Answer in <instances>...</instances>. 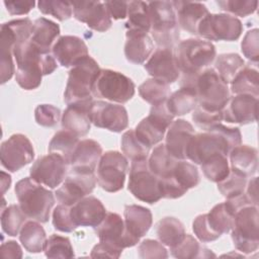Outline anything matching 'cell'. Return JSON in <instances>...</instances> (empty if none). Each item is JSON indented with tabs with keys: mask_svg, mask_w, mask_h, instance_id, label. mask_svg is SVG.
<instances>
[{
	"mask_svg": "<svg viewBox=\"0 0 259 259\" xmlns=\"http://www.w3.org/2000/svg\"><path fill=\"white\" fill-rule=\"evenodd\" d=\"M90 118L95 126L113 133H121L128 125V115L124 106L101 100L93 102Z\"/></svg>",
	"mask_w": 259,
	"mask_h": 259,
	"instance_id": "2e32d148",
	"label": "cell"
},
{
	"mask_svg": "<svg viewBox=\"0 0 259 259\" xmlns=\"http://www.w3.org/2000/svg\"><path fill=\"white\" fill-rule=\"evenodd\" d=\"M192 230L197 239L202 243H208L218 240V238L212 234L206 224L205 213L199 214L194 219L192 224Z\"/></svg>",
	"mask_w": 259,
	"mask_h": 259,
	"instance_id": "680465c9",
	"label": "cell"
},
{
	"mask_svg": "<svg viewBox=\"0 0 259 259\" xmlns=\"http://www.w3.org/2000/svg\"><path fill=\"white\" fill-rule=\"evenodd\" d=\"M203 175L211 182H220L226 178L230 172L227 156L217 154L206 159L200 164Z\"/></svg>",
	"mask_w": 259,
	"mask_h": 259,
	"instance_id": "bcb514c9",
	"label": "cell"
},
{
	"mask_svg": "<svg viewBox=\"0 0 259 259\" xmlns=\"http://www.w3.org/2000/svg\"><path fill=\"white\" fill-rule=\"evenodd\" d=\"M174 56L183 77H194L208 68L217 56V51L208 40L187 38L177 45Z\"/></svg>",
	"mask_w": 259,
	"mask_h": 259,
	"instance_id": "8992f818",
	"label": "cell"
},
{
	"mask_svg": "<svg viewBox=\"0 0 259 259\" xmlns=\"http://www.w3.org/2000/svg\"><path fill=\"white\" fill-rule=\"evenodd\" d=\"M0 158L5 169L16 172L32 162L34 158L33 146L26 136L14 134L1 144Z\"/></svg>",
	"mask_w": 259,
	"mask_h": 259,
	"instance_id": "5bb4252c",
	"label": "cell"
},
{
	"mask_svg": "<svg viewBox=\"0 0 259 259\" xmlns=\"http://www.w3.org/2000/svg\"><path fill=\"white\" fill-rule=\"evenodd\" d=\"M59 35V24L48 18L39 17L33 21L30 42L42 54H50Z\"/></svg>",
	"mask_w": 259,
	"mask_h": 259,
	"instance_id": "f546056e",
	"label": "cell"
},
{
	"mask_svg": "<svg viewBox=\"0 0 259 259\" xmlns=\"http://www.w3.org/2000/svg\"><path fill=\"white\" fill-rule=\"evenodd\" d=\"M192 119L195 122V124L204 130L207 131L211 126L221 123L223 118V110L222 111H210L207 109L202 108L199 105H196V107L193 110L192 113Z\"/></svg>",
	"mask_w": 259,
	"mask_h": 259,
	"instance_id": "11a10c76",
	"label": "cell"
},
{
	"mask_svg": "<svg viewBox=\"0 0 259 259\" xmlns=\"http://www.w3.org/2000/svg\"><path fill=\"white\" fill-rule=\"evenodd\" d=\"M53 226L63 233H71L77 229L71 217V206L59 204L53 210Z\"/></svg>",
	"mask_w": 259,
	"mask_h": 259,
	"instance_id": "f5cc1de1",
	"label": "cell"
},
{
	"mask_svg": "<svg viewBox=\"0 0 259 259\" xmlns=\"http://www.w3.org/2000/svg\"><path fill=\"white\" fill-rule=\"evenodd\" d=\"M96 177L94 174L73 173L69 175L61 187L56 190L57 200L64 205L72 206L80 199L89 195L95 185Z\"/></svg>",
	"mask_w": 259,
	"mask_h": 259,
	"instance_id": "ac0fdd59",
	"label": "cell"
},
{
	"mask_svg": "<svg viewBox=\"0 0 259 259\" xmlns=\"http://www.w3.org/2000/svg\"><path fill=\"white\" fill-rule=\"evenodd\" d=\"M246 194L247 196L250 198V200L252 201V203L257 206L258 205V189H257V177H253L246 186Z\"/></svg>",
	"mask_w": 259,
	"mask_h": 259,
	"instance_id": "e7e4bbea",
	"label": "cell"
},
{
	"mask_svg": "<svg viewBox=\"0 0 259 259\" xmlns=\"http://www.w3.org/2000/svg\"><path fill=\"white\" fill-rule=\"evenodd\" d=\"M181 87H191L197 97V105L210 111H222L230 99V90L212 68L194 77H182Z\"/></svg>",
	"mask_w": 259,
	"mask_h": 259,
	"instance_id": "3957f363",
	"label": "cell"
},
{
	"mask_svg": "<svg viewBox=\"0 0 259 259\" xmlns=\"http://www.w3.org/2000/svg\"><path fill=\"white\" fill-rule=\"evenodd\" d=\"M74 17L86 23L88 27L98 32H104L111 27V17L108 13L105 2L101 1H81L74 2Z\"/></svg>",
	"mask_w": 259,
	"mask_h": 259,
	"instance_id": "d6986e66",
	"label": "cell"
},
{
	"mask_svg": "<svg viewBox=\"0 0 259 259\" xmlns=\"http://www.w3.org/2000/svg\"><path fill=\"white\" fill-rule=\"evenodd\" d=\"M145 69L154 79L167 84L175 82L180 75L174 51L167 48H158L146 62Z\"/></svg>",
	"mask_w": 259,
	"mask_h": 259,
	"instance_id": "ffe728a7",
	"label": "cell"
},
{
	"mask_svg": "<svg viewBox=\"0 0 259 259\" xmlns=\"http://www.w3.org/2000/svg\"><path fill=\"white\" fill-rule=\"evenodd\" d=\"M44 252L48 258H73L75 256L71 241L67 237L59 235H51L47 239Z\"/></svg>",
	"mask_w": 259,
	"mask_h": 259,
	"instance_id": "c3c4849f",
	"label": "cell"
},
{
	"mask_svg": "<svg viewBox=\"0 0 259 259\" xmlns=\"http://www.w3.org/2000/svg\"><path fill=\"white\" fill-rule=\"evenodd\" d=\"M127 189L136 198L150 204L162 198L160 178L150 170L147 159L132 162Z\"/></svg>",
	"mask_w": 259,
	"mask_h": 259,
	"instance_id": "30bf717a",
	"label": "cell"
},
{
	"mask_svg": "<svg viewBox=\"0 0 259 259\" xmlns=\"http://www.w3.org/2000/svg\"><path fill=\"white\" fill-rule=\"evenodd\" d=\"M156 235L159 241L169 247H175L185 237V229L183 224L174 217H165L156 225Z\"/></svg>",
	"mask_w": 259,
	"mask_h": 259,
	"instance_id": "d6a6232c",
	"label": "cell"
},
{
	"mask_svg": "<svg viewBox=\"0 0 259 259\" xmlns=\"http://www.w3.org/2000/svg\"><path fill=\"white\" fill-rule=\"evenodd\" d=\"M178 25L187 32L198 35V26L209 14L206 6L200 2L173 1Z\"/></svg>",
	"mask_w": 259,
	"mask_h": 259,
	"instance_id": "484cf974",
	"label": "cell"
},
{
	"mask_svg": "<svg viewBox=\"0 0 259 259\" xmlns=\"http://www.w3.org/2000/svg\"><path fill=\"white\" fill-rule=\"evenodd\" d=\"M102 156V147L91 139L78 143L70 161L71 172L81 174H94L97 164Z\"/></svg>",
	"mask_w": 259,
	"mask_h": 259,
	"instance_id": "7402d4cb",
	"label": "cell"
},
{
	"mask_svg": "<svg viewBox=\"0 0 259 259\" xmlns=\"http://www.w3.org/2000/svg\"><path fill=\"white\" fill-rule=\"evenodd\" d=\"M99 72L98 63L90 56L83 58L74 65L69 71L64 92L66 104L91 106L94 102L92 88Z\"/></svg>",
	"mask_w": 259,
	"mask_h": 259,
	"instance_id": "277c9868",
	"label": "cell"
},
{
	"mask_svg": "<svg viewBox=\"0 0 259 259\" xmlns=\"http://www.w3.org/2000/svg\"><path fill=\"white\" fill-rule=\"evenodd\" d=\"M108 13L111 18L123 19L127 16V2L126 1H106Z\"/></svg>",
	"mask_w": 259,
	"mask_h": 259,
	"instance_id": "6125c7cd",
	"label": "cell"
},
{
	"mask_svg": "<svg viewBox=\"0 0 259 259\" xmlns=\"http://www.w3.org/2000/svg\"><path fill=\"white\" fill-rule=\"evenodd\" d=\"M1 175H2V193L4 194L6 189L10 187V184H11V177L9 174L5 173V172H1Z\"/></svg>",
	"mask_w": 259,
	"mask_h": 259,
	"instance_id": "03108f58",
	"label": "cell"
},
{
	"mask_svg": "<svg viewBox=\"0 0 259 259\" xmlns=\"http://www.w3.org/2000/svg\"><path fill=\"white\" fill-rule=\"evenodd\" d=\"M120 147L124 156L132 162L147 159L151 149L138 139L135 130H128L122 135Z\"/></svg>",
	"mask_w": 259,
	"mask_h": 259,
	"instance_id": "f6af8a7d",
	"label": "cell"
},
{
	"mask_svg": "<svg viewBox=\"0 0 259 259\" xmlns=\"http://www.w3.org/2000/svg\"><path fill=\"white\" fill-rule=\"evenodd\" d=\"M241 143L242 135L239 127L218 123L204 133L195 134L191 138L186 151V159L200 165L217 154L228 157L230 152Z\"/></svg>",
	"mask_w": 259,
	"mask_h": 259,
	"instance_id": "7a4b0ae2",
	"label": "cell"
},
{
	"mask_svg": "<svg viewBox=\"0 0 259 259\" xmlns=\"http://www.w3.org/2000/svg\"><path fill=\"white\" fill-rule=\"evenodd\" d=\"M241 51L243 55L252 62H258L259 59V30L250 29L246 32L242 42Z\"/></svg>",
	"mask_w": 259,
	"mask_h": 259,
	"instance_id": "9f6ffc18",
	"label": "cell"
},
{
	"mask_svg": "<svg viewBox=\"0 0 259 259\" xmlns=\"http://www.w3.org/2000/svg\"><path fill=\"white\" fill-rule=\"evenodd\" d=\"M173 119L174 116L168 110L166 102L152 105L149 115L136 126V136L142 143L151 148L163 140Z\"/></svg>",
	"mask_w": 259,
	"mask_h": 259,
	"instance_id": "7c38bea8",
	"label": "cell"
},
{
	"mask_svg": "<svg viewBox=\"0 0 259 259\" xmlns=\"http://www.w3.org/2000/svg\"><path fill=\"white\" fill-rule=\"evenodd\" d=\"M258 207L247 205L235 212L232 223V240L236 249L245 254L257 251L259 247Z\"/></svg>",
	"mask_w": 259,
	"mask_h": 259,
	"instance_id": "ba28073f",
	"label": "cell"
},
{
	"mask_svg": "<svg viewBox=\"0 0 259 259\" xmlns=\"http://www.w3.org/2000/svg\"><path fill=\"white\" fill-rule=\"evenodd\" d=\"M169 84L157 79H148L139 87L140 96L152 105L166 102L170 96Z\"/></svg>",
	"mask_w": 259,
	"mask_h": 259,
	"instance_id": "7bdbcfd3",
	"label": "cell"
},
{
	"mask_svg": "<svg viewBox=\"0 0 259 259\" xmlns=\"http://www.w3.org/2000/svg\"><path fill=\"white\" fill-rule=\"evenodd\" d=\"M94 230L99 241L121 250L133 247L140 241L126 231L124 221L115 212H106L103 221Z\"/></svg>",
	"mask_w": 259,
	"mask_h": 259,
	"instance_id": "e0dca14e",
	"label": "cell"
},
{
	"mask_svg": "<svg viewBox=\"0 0 259 259\" xmlns=\"http://www.w3.org/2000/svg\"><path fill=\"white\" fill-rule=\"evenodd\" d=\"M4 5L10 15H23L27 14L34 7L35 2L30 0H14L4 1Z\"/></svg>",
	"mask_w": 259,
	"mask_h": 259,
	"instance_id": "91938a15",
	"label": "cell"
},
{
	"mask_svg": "<svg viewBox=\"0 0 259 259\" xmlns=\"http://www.w3.org/2000/svg\"><path fill=\"white\" fill-rule=\"evenodd\" d=\"M79 142V138L69 131H59L54 135L49 144V153L61 156L69 165Z\"/></svg>",
	"mask_w": 259,
	"mask_h": 259,
	"instance_id": "ab89813d",
	"label": "cell"
},
{
	"mask_svg": "<svg viewBox=\"0 0 259 259\" xmlns=\"http://www.w3.org/2000/svg\"><path fill=\"white\" fill-rule=\"evenodd\" d=\"M1 254L4 258H21L22 250L15 241H7L1 245Z\"/></svg>",
	"mask_w": 259,
	"mask_h": 259,
	"instance_id": "be15d7a7",
	"label": "cell"
},
{
	"mask_svg": "<svg viewBox=\"0 0 259 259\" xmlns=\"http://www.w3.org/2000/svg\"><path fill=\"white\" fill-rule=\"evenodd\" d=\"M19 241L24 249L29 253H39L44 251L47 235L37 221L26 222L20 230Z\"/></svg>",
	"mask_w": 259,
	"mask_h": 259,
	"instance_id": "836d02e7",
	"label": "cell"
},
{
	"mask_svg": "<svg viewBox=\"0 0 259 259\" xmlns=\"http://www.w3.org/2000/svg\"><path fill=\"white\" fill-rule=\"evenodd\" d=\"M170 176H172L175 181L186 190L197 186L200 181L197 168L185 160H179L176 163Z\"/></svg>",
	"mask_w": 259,
	"mask_h": 259,
	"instance_id": "7dc6e473",
	"label": "cell"
},
{
	"mask_svg": "<svg viewBox=\"0 0 259 259\" xmlns=\"http://www.w3.org/2000/svg\"><path fill=\"white\" fill-rule=\"evenodd\" d=\"M231 169L246 177L253 176L258 170V152L248 145H239L230 152Z\"/></svg>",
	"mask_w": 259,
	"mask_h": 259,
	"instance_id": "4dcf8cb0",
	"label": "cell"
},
{
	"mask_svg": "<svg viewBox=\"0 0 259 259\" xmlns=\"http://www.w3.org/2000/svg\"><path fill=\"white\" fill-rule=\"evenodd\" d=\"M138 254L141 258H144V259H147V258L162 259V258L168 257L167 250L163 246V244L161 242H158L152 239H146L139 245Z\"/></svg>",
	"mask_w": 259,
	"mask_h": 259,
	"instance_id": "6f0895ef",
	"label": "cell"
},
{
	"mask_svg": "<svg viewBox=\"0 0 259 259\" xmlns=\"http://www.w3.org/2000/svg\"><path fill=\"white\" fill-rule=\"evenodd\" d=\"M127 18L124 23L126 30H138L146 33L151 30V18L147 2H127Z\"/></svg>",
	"mask_w": 259,
	"mask_h": 259,
	"instance_id": "d590c367",
	"label": "cell"
},
{
	"mask_svg": "<svg viewBox=\"0 0 259 259\" xmlns=\"http://www.w3.org/2000/svg\"><path fill=\"white\" fill-rule=\"evenodd\" d=\"M243 32L240 19L227 13L208 14L198 26V35L208 40H237Z\"/></svg>",
	"mask_w": 259,
	"mask_h": 259,
	"instance_id": "4fadbf2b",
	"label": "cell"
},
{
	"mask_svg": "<svg viewBox=\"0 0 259 259\" xmlns=\"http://www.w3.org/2000/svg\"><path fill=\"white\" fill-rule=\"evenodd\" d=\"M178 161L179 160L175 159L167 152L164 144H160L154 148L148 160V165L150 170L157 177L166 178L172 174Z\"/></svg>",
	"mask_w": 259,
	"mask_h": 259,
	"instance_id": "8d00e7d4",
	"label": "cell"
},
{
	"mask_svg": "<svg viewBox=\"0 0 259 259\" xmlns=\"http://www.w3.org/2000/svg\"><path fill=\"white\" fill-rule=\"evenodd\" d=\"M68 170L67 162L59 155L50 153L39 157L30 167L29 174L35 182L56 188L66 177Z\"/></svg>",
	"mask_w": 259,
	"mask_h": 259,
	"instance_id": "9a60e30c",
	"label": "cell"
},
{
	"mask_svg": "<svg viewBox=\"0 0 259 259\" xmlns=\"http://www.w3.org/2000/svg\"><path fill=\"white\" fill-rule=\"evenodd\" d=\"M258 97L239 94L230 97L227 105L223 109V118L227 122L248 124L257 120Z\"/></svg>",
	"mask_w": 259,
	"mask_h": 259,
	"instance_id": "44dd1931",
	"label": "cell"
},
{
	"mask_svg": "<svg viewBox=\"0 0 259 259\" xmlns=\"http://www.w3.org/2000/svg\"><path fill=\"white\" fill-rule=\"evenodd\" d=\"M19 206L27 218L47 223L55 204L54 193L30 177L20 179L15 185Z\"/></svg>",
	"mask_w": 259,
	"mask_h": 259,
	"instance_id": "5b68a950",
	"label": "cell"
},
{
	"mask_svg": "<svg viewBox=\"0 0 259 259\" xmlns=\"http://www.w3.org/2000/svg\"><path fill=\"white\" fill-rule=\"evenodd\" d=\"M194 135L195 131L190 122L185 119L173 120L168 127L164 144L167 152L177 160H185L188 144Z\"/></svg>",
	"mask_w": 259,
	"mask_h": 259,
	"instance_id": "cb8c5ba5",
	"label": "cell"
},
{
	"mask_svg": "<svg viewBox=\"0 0 259 259\" xmlns=\"http://www.w3.org/2000/svg\"><path fill=\"white\" fill-rule=\"evenodd\" d=\"M258 72L249 66H244L231 82V90L234 94H248L258 97L259 84Z\"/></svg>",
	"mask_w": 259,
	"mask_h": 259,
	"instance_id": "f35d334b",
	"label": "cell"
},
{
	"mask_svg": "<svg viewBox=\"0 0 259 259\" xmlns=\"http://www.w3.org/2000/svg\"><path fill=\"white\" fill-rule=\"evenodd\" d=\"M128 162L125 156L117 151H108L102 154L96 180L98 185L107 192H117L123 188Z\"/></svg>",
	"mask_w": 259,
	"mask_h": 259,
	"instance_id": "8fae6325",
	"label": "cell"
},
{
	"mask_svg": "<svg viewBox=\"0 0 259 259\" xmlns=\"http://www.w3.org/2000/svg\"><path fill=\"white\" fill-rule=\"evenodd\" d=\"M170 251L173 257L180 259L215 257L209 249L201 246L196 239L189 234H186L184 239L178 245L170 248Z\"/></svg>",
	"mask_w": 259,
	"mask_h": 259,
	"instance_id": "60d3db41",
	"label": "cell"
},
{
	"mask_svg": "<svg viewBox=\"0 0 259 259\" xmlns=\"http://www.w3.org/2000/svg\"><path fill=\"white\" fill-rule=\"evenodd\" d=\"M15 44V35L6 23L1 25L0 30V72L1 83L4 84L11 79L15 73V67L13 64V48Z\"/></svg>",
	"mask_w": 259,
	"mask_h": 259,
	"instance_id": "1f68e13d",
	"label": "cell"
},
{
	"mask_svg": "<svg viewBox=\"0 0 259 259\" xmlns=\"http://www.w3.org/2000/svg\"><path fill=\"white\" fill-rule=\"evenodd\" d=\"M246 186L247 177L233 169H230V172L226 178L218 182L219 191L227 199L244 193Z\"/></svg>",
	"mask_w": 259,
	"mask_h": 259,
	"instance_id": "681fc988",
	"label": "cell"
},
{
	"mask_svg": "<svg viewBox=\"0 0 259 259\" xmlns=\"http://www.w3.org/2000/svg\"><path fill=\"white\" fill-rule=\"evenodd\" d=\"M61 117V110L52 104H39L34 109V118L37 124L45 127L57 125Z\"/></svg>",
	"mask_w": 259,
	"mask_h": 259,
	"instance_id": "db71d44e",
	"label": "cell"
},
{
	"mask_svg": "<svg viewBox=\"0 0 259 259\" xmlns=\"http://www.w3.org/2000/svg\"><path fill=\"white\" fill-rule=\"evenodd\" d=\"M123 217L126 231L135 238L140 239L144 237L152 227V212L145 206L127 204L124 206Z\"/></svg>",
	"mask_w": 259,
	"mask_h": 259,
	"instance_id": "f1b7e54d",
	"label": "cell"
},
{
	"mask_svg": "<svg viewBox=\"0 0 259 259\" xmlns=\"http://www.w3.org/2000/svg\"><path fill=\"white\" fill-rule=\"evenodd\" d=\"M135 91V83L125 75L109 69H100L92 88V95L122 104L134 97Z\"/></svg>",
	"mask_w": 259,
	"mask_h": 259,
	"instance_id": "9c48e42d",
	"label": "cell"
},
{
	"mask_svg": "<svg viewBox=\"0 0 259 259\" xmlns=\"http://www.w3.org/2000/svg\"><path fill=\"white\" fill-rule=\"evenodd\" d=\"M92 106V105H91ZM91 106L86 105H68L62 115V126L75 136H86L91 126L90 109Z\"/></svg>",
	"mask_w": 259,
	"mask_h": 259,
	"instance_id": "83f0119b",
	"label": "cell"
},
{
	"mask_svg": "<svg viewBox=\"0 0 259 259\" xmlns=\"http://www.w3.org/2000/svg\"><path fill=\"white\" fill-rule=\"evenodd\" d=\"M37 6L42 14L52 15L60 21L69 19L73 14V5L70 2L40 0L37 2Z\"/></svg>",
	"mask_w": 259,
	"mask_h": 259,
	"instance_id": "f907efd6",
	"label": "cell"
},
{
	"mask_svg": "<svg viewBox=\"0 0 259 259\" xmlns=\"http://www.w3.org/2000/svg\"><path fill=\"white\" fill-rule=\"evenodd\" d=\"M26 214L19 204H11L6 208H3L1 212L2 231L8 236H17L23 225L26 223Z\"/></svg>",
	"mask_w": 259,
	"mask_h": 259,
	"instance_id": "ee69618b",
	"label": "cell"
},
{
	"mask_svg": "<svg viewBox=\"0 0 259 259\" xmlns=\"http://www.w3.org/2000/svg\"><path fill=\"white\" fill-rule=\"evenodd\" d=\"M244 66L245 62L240 57V55L235 53H229L222 54L217 58L214 70L219 74L220 78L226 84H229L233 81V79Z\"/></svg>",
	"mask_w": 259,
	"mask_h": 259,
	"instance_id": "b9f144b4",
	"label": "cell"
},
{
	"mask_svg": "<svg viewBox=\"0 0 259 259\" xmlns=\"http://www.w3.org/2000/svg\"><path fill=\"white\" fill-rule=\"evenodd\" d=\"M52 53L56 61L65 68L73 67L80 60L89 56L85 41L76 35L60 36L54 44Z\"/></svg>",
	"mask_w": 259,
	"mask_h": 259,
	"instance_id": "603a6c76",
	"label": "cell"
},
{
	"mask_svg": "<svg viewBox=\"0 0 259 259\" xmlns=\"http://www.w3.org/2000/svg\"><path fill=\"white\" fill-rule=\"evenodd\" d=\"M154 49L150 35L143 31L126 30L124 56L133 64L141 65L146 62Z\"/></svg>",
	"mask_w": 259,
	"mask_h": 259,
	"instance_id": "4316f807",
	"label": "cell"
},
{
	"mask_svg": "<svg viewBox=\"0 0 259 259\" xmlns=\"http://www.w3.org/2000/svg\"><path fill=\"white\" fill-rule=\"evenodd\" d=\"M151 18V33L159 48L173 49L179 39L176 11L170 1L148 3Z\"/></svg>",
	"mask_w": 259,
	"mask_h": 259,
	"instance_id": "52a82bcc",
	"label": "cell"
},
{
	"mask_svg": "<svg viewBox=\"0 0 259 259\" xmlns=\"http://www.w3.org/2000/svg\"><path fill=\"white\" fill-rule=\"evenodd\" d=\"M166 105L173 116L187 114L194 110L197 105L196 93L191 87H181L179 90L170 94L166 100Z\"/></svg>",
	"mask_w": 259,
	"mask_h": 259,
	"instance_id": "e575fe53",
	"label": "cell"
},
{
	"mask_svg": "<svg viewBox=\"0 0 259 259\" xmlns=\"http://www.w3.org/2000/svg\"><path fill=\"white\" fill-rule=\"evenodd\" d=\"M16 61L15 80L24 90L36 89L42 76L52 74L57 69V62L51 54H42L31 42H16L13 48Z\"/></svg>",
	"mask_w": 259,
	"mask_h": 259,
	"instance_id": "6da1fadb",
	"label": "cell"
},
{
	"mask_svg": "<svg viewBox=\"0 0 259 259\" xmlns=\"http://www.w3.org/2000/svg\"><path fill=\"white\" fill-rule=\"evenodd\" d=\"M122 250L115 248L109 244H106L104 242L99 241L98 244H96L92 251L90 256L91 257H109V258H119L121 255Z\"/></svg>",
	"mask_w": 259,
	"mask_h": 259,
	"instance_id": "94428289",
	"label": "cell"
},
{
	"mask_svg": "<svg viewBox=\"0 0 259 259\" xmlns=\"http://www.w3.org/2000/svg\"><path fill=\"white\" fill-rule=\"evenodd\" d=\"M106 212L102 202L92 195L85 196L71 206V217L77 228H96L103 221Z\"/></svg>",
	"mask_w": 259,
	"mask_h": 259,
	"instance_id": "d4e9b609",
	"label": "cell"
},
{
	"mask_svg": "<svg viewBox=\"0 0 259 259\" xmlns=\"http://www.w3.org/2000/svg\"><path fill=\"white\" fill-rule=\"evenodd\" d=\"M234 214L228 209L225 202L215 204L209 212L205 213V220L212 234L219 239L223 234L231 231Z\"/></svg>",
	"mask_w": 259,
	"mask_h": 259,
	"instance_id": "74e56055",
	"label": "cell"
},
{
	"mask_svg": "<svg viewBox=\"0 0 259 259\" xmlns=\"http://www.w3.org/2000/svg\"><path fill=\"white\" fill-rule=\"evenodd\" d=\"M219 7L237 16L246 17L254 13L258 6V1L254 0H221L217 1Z\"/></svg>",
	"mask_w": 259,
	"mask_h": 259,
	"instance_id": "816d5d0a",
	"label": "cell"
}]
</instances>
